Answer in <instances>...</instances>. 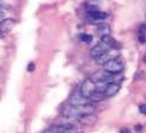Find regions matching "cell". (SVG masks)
<instances>
[{
	"instance_id": "9a60e30c",
	"label": "cell",
	"mask_w": 146,
	"mask_h": 133,
	"mask_svg": "<svg viewBox=\"0 0 146 133\" xmlns=\"http://www.w3.org/2000/svg\"><path fill=\"white\" fill-rule=\"evenodd\" d=\"M145 29H146L145 24H143L139 29V42L143 43V44L145 43Z\"/></svg>"
},
{
	"instance_id": "5b68a950",
	"label": "cell",
	"mask_w": 146,
	"mask_h": 133,
	"mask_svg": "<svg viewBox=\"0 0 146 133\" xmlns=\"http://www.w3.org/2000/svg\"><path fill=\"white\" fill-rule=\"evenodd\" d=\"M107 14L105 12L96 11L92 13H87V21L90 24H96V23H102V20L106 18Z\"/></svg>"
},
{
	"instance_id": "ffe728a7",
	"label": "cell",
	"mask_w": 146,
	"mask_h": 133,
	"mask_svg": "<svg viewBox=\"0 0 146 133\" xmlns=\"http://www.w3.org/2000/svg\"><path fill=\"white\" fill-rule=\"evenodd\" d=\"M120 133H131V132H129V130H127V128H122V130L120 131Z\"/></svg>"
},
{
	"instance_id": "7402d4cb",
	"label": "cell",
	"mask_w": 146,
	"mask_h": 133,
	"mask_svg": "<svg viewBox=\"0 0 146 133\" xmlns=\"http://www.w3.org/2000/svg\"><path fill=\"white\" fill-rule=\"evenodd\" d=\"M4 19V13L3 12H0V21H1Z\"/></svg>"
},
{
	"instance_id": "d6986e66",
	"label": "cell",
	"mask_w": 146,
	"mask_h": 133,
	"mask_svg": "<svg viewBox=\"0 0 146 133\" xmlns=\"http://www.w3.org/2000/svg\"><path fill=\"white\" fill-rule=\"evenodd\" d=\"M33 70H35V63H32V62H31L30 64H29V65H27V71H30V72H32Z\"/></svg>"
},
{
	"instance_id": "4fadbf2b",
	"label": "cell",
	"mask_w": 146,
	"mask_h": 133,
	"mask_svg": "<svg viewBox=\"0 0 146 133\" xmlns=\"http://www.w3.org/2000/svg\"><path fill=\"white\" fill-rule=\"evenodd\" d=\"M105 99V95L102 92H93L89 96H88V100L89 102H93V103H96V102H101L102 100Z\"/></svg>"
},
{
	"instance_id": "8fae6325",
	"label": "cell",
	"mask_w": 146,
	"mask_h": 133,
	"mask_svg": "<svg viewBox=\"0 0 146 133\" xmlns=\"http://www.w3.org/2000/svg\"><path fill=\"white\" fill-rule=\"evenodd\" d=\"M89 100L83 98L81 94H74L70 99V105L71 106H84V105H88Z\"/></svg>"
},
{
	"instance_id": "277c9868",
	"label": "cell",
	"mask_w": 146,
	"mask_h": 133,
	"mask_svg": "<svg viewBox=\"0 0 146 133\" xmlns=\"http://www.w3.org/2000/svg\"><path fill=\"white\" fill-rule=\"evenodd\" d=\"M116 57H119L118 49H111V50H108L106 54H104L102 56H100L99 58H96V63L100 64V65H104L107 62L114 60V58H116Z\"/></svg>"
},
{
	"instance_id": "3957f363",
	"label": "cell",
	"mask_w": 146,
	"mask_h": 133,
	"mask_svg": "<svg viewBox=\"0 0 146 133\" xmlns=\"http://www.w3.org/2000/svg\"><path fill=\"white\" fill-rule=\"evenodd\" d=\"M93 92H95V82H93L90 78L84 80L81 87H80V94H81L83 98L88 99V96Z\"/></svg>"
},
{
	"instance_id": "9c48e42d",
	"label": "cell",
	"mask_w": 146,
	"mask_h": 133,
	"mask_svg": "<svg viewBox=\"0 0 146 133\" xmlns=\"http://www.w3.org/2000/svg\"><path fill=\"white\" fill-rule=\"evenodd\" d=\"M108 50H111V49H108L106 45H104L102 43H99V44H96L94 48H92V50H90V56L93 57V58H99L100 56H102L104 54H106Z\"/></svg>"
},
{
	"instance_id": "ba28073f",
	"label": "cell",
	"mask_w": 146,
	"mask_h": 133,
	"mask_svg": "<svg viewBox=\"0 0 146 133\" xmlns=\"http://www.w3.org/2000/svg\"><path fill=\"white\" fill-rule=\"evenodd\" d=\"M16 25L17 21L14 19H3L0 21V33L4 35L5 32H10Z\"/></svg>"
},
{
	"instance_id": "e0dca14e",
	"label": "cell",
	"mask_w": 146,
	"mask_h": 133,
	"mask_svg": "<svg viewBox=\"0 0 146 133\" xmlns=\"http://www.w3.org/2000/svg\"><path fill=\"white\" fill-rule=\"evenodd\" d=\"M11 6L5 3V1H0V12H3V10H10Z\"/></svg>"
},
{
	"instance_id": "52a82bcc",
	"label": "cell",
	"mask_w": 146,
	"mask_h": 133,
	"mask_svg": "<svg viewBox=\"0 0 146 133\" xmlns=\"http://www.w3.org/2000/svg\"><path fill=\"white\" fill-rule=\"evenodd\" d=\"M62 116H64V118H76V119H78L80 114H78L77 107L71 106V105L64 106L63 109H62Z\"/></svg>"
},
{
	"instance_id": "7c38bea8",
	"label": "cell",
	"mask_w": 146,
	"mask_h": 133,
	"mask_svg": "<svg viewBox=\"0 0 146 133\" xmlns=\"http://www.w3.org/2000/svg\"><path fill=\"white\" fill-rule=\"evenodd\" d=\"M101 43L106 45L108 49H118V43L111 36H102L101 37Z\"/></svg>"
},
{
	"instance_id": "ac0fdd59",
	"label": "cell",
	"mask_w": 146,
	"mask_h": 133,
	"mask_svg": "<svg viewBox=\"0 0 146 133\" xmlns=\"http://www.w3.org/2000/svg\"><path fill=\"white\" fill-rule=\"evenodd\" d=\"M139 112H140L143 115L146 114V105H145V103H141V105H139Z\"/></svg>"
},
{
	"instance_id": "44dd1931",
	"label": "cell",
	"mask_w": 146,
	"mask_h": 133,
	"mask_svg": "<svg viewBox=\"0 0 146 133\" xmlns=\"http://www.w3.org/2000/svg\"><path fill=\"white\" fill-rule=\"evenodd\" d=\"M135 130L137 131H140V130H143V126H141V125H138V126H135Z\"/></svg>"
},
{
	"instance_id": "7a4b0ae2",
	"label": "cell",
	"mask_w": 146,
	"mask_h": 133,
	"mask_svg": "<svg viewBox=\"0 0 146 133\" xmlns=\"http://www.w3.org/2000/svg\"><path fill=\"white\" fill-rule=\"evenodd\" d=\"M43 133H77V128L72 124H63V125H54L49 127Z\"/></svg>"
},
{
	"instance_id": "603a6c76",
	"label": "cell",
	"mask_w": 146,
	"mask_h": 133,
	"mask_svg": "<svg viewBox=\"0 0 146 133\" xmlns=\"http://www.w3.org/2000/svg\"><path fill=\"white\" fill-rule=\"evenodd\" d=\"M78 133H82V132H78Z\"/></svg>"
},
{
	"instance_id": "8992f818",
	"label": "cell",
	"mask_w": 146,
	"mask_h": 133,
	"mask_svg": "<svg viewBox=\"0 0 146 133\" xmlns=\"http://www.w3.org/2000/svg\"><path fill=\"white\" fill-rule=\"evenodd\" d=\"M78 122L82 125V126H93L95 125L98 121V115H95L94 113L92 114H84L78 118Z\"/></svg>"
},
{
	"instance_id": "5bb4252c",
	"label": "cell",
	"mask_w": 146,
	"mask_h": 133,
	"mask_svg": "<svg viewBox=\"0 0 146 133\" xmlns=\"http://www.w3.org/2000/svg\"><path fill=\"white\" fill-rule=\"evenodd\" d=\"M98 32L102 36H109V32H111V27H109L108 24L106 23H100L98 25Z\"/></svg>"
},
{
	"instance_id": "2e32d148",
	"label": "cell",
	"mask_w": 146,
	"mask_h": 133,
	"mask_svg": "<svg viewBox=\"0 0 146 133\" xmlns=\"http://www.w3.org/2000/svg\"><path fill=\"white\" fill-rule=\"evenodd\" d=\"M80 38H81V41L82 42H86V43H89V42H92V39H93V37L90 36V35H81V37H80Z\"/></svg>"
},
{
	"instance_id": "6da1fadb",
	"label": "cell",
	"mask_w": 146,
	"mask_h": 133,
	"mask_svg": "<svg viewBox=\"0 0 146 133\" xmlns=\"http://www.w3.org/2000/svg\"><path fill=\"white\" fill-rule=\"evenodd\" d=\"M104 66V71L113 74V75H116V74H120L123 70V63L120 60V57H116L114 60L107 62L106 64L102 65Z\"/></svg>"
},
{
	"instance_id": "30bf717a",
	"label": "cell",
	"mask_w": 146,
	"mask_h": 133,
	"mask_svg": "<svg viewBox=\"0 0 146 133\" xmlns=\"http://www.w3.org/2000/svg\"><path fill=\"white\" fill-rule=\"evenodd\" d=\"M119 90H120V83H118V82L109 83L106 87V89L104 92V95H105V98H112V96H114V95L118 94Z\"/></svg>"
}]
</instances>
